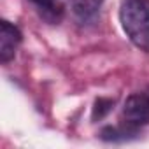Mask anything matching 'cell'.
I'll use <instances>...</instances> for the list:
<instances>
[{"label":"cell","instance_id":"obj_2","mask_svg":"<svg viewBox=\"0 0 149 149\" xmlns=\"http://www.w3.org/2000/svg\"><path fill=\"white\" fill-rule=\"evenodd\" d=\"M123 119L126 125L139 128L149 123V95L133 93L126 98L123 105Z\"/></svg>","mask_w":149,"mask_h":149},{"label":"cell","instance_id":"obj_6","mask_svg":"<svg viewBox=\"0 0 149 149\" xmlns=\"http://www.w3.org/2000/svg\"><path fill=\"white\" fill-rule=\"evenodd\" d=\"M137 133V128L130 126V125H123V126H105L102 132H100V137L104 140H126L130 139V135H135Z\"/></svg>","mask_w":149,"mask_h":149},{"label":"cell","instance_id":"obj_5","mask_svg":"<svg viewBox=\"0 0 149 149\" xmlns=\"http://www.w3.org/2000/svg\"><path fill=\"white\" fill-rule=\"evenodd\" d=\"M104 0H70V7H72V13L79 21L86 23V21H91L100 6H102Z\"/></svg>","mask_w":149,"mask_h":149},{"label":"cell","instance_id":"obj_1","mask_svg":"<svg viewBox=\"0 0 149 149\" xmlns=\"http://www.w3.org/2000/svg\"><path fill=\"white\" fill-rule=\"evenodd\" d=\"M119 23L133 46L149 53V0H121Z\"/></svg>","mask_w":149,"mask_h":149},{"label":"cell","instance_id":"obj_3","mask_svg":"<svg viewBox=\"0 0 149 149\" xmlns=\"http://www.w3.org/2000/svg\"><path fill=\"white\" fill-rule=\"evenodd\" d=\"M23 40V35L19 28L9 21L0 23V61L7 63L14 58L19 44Z\"/></svg>","mask_w":149,"mask_h":149},{"label":"cell","instance_id":"obj_7","mask_svg":"<svg viewBox=\"0 0 149 149\" xmlns=\"http://www.w3.org/2000/svg\"><path fill=\"white\" fill-rule=\"evenodd\" d=\"M112 105H114V100H111V98H98L95 102V107H93V116H91L93 121L102 119L104 116H107L111 112Z\"/></svg>","mask_w":149,"mask_h":149},{"label":"cell","instance_id":"obj_4","mask_svg":"<svg viewBox=\"0 0 149 149\" xmlns=\"http://www.w3.org/2000/svg\"><path fill=\"white\" fill-rule=\"evenodd\" d=\"M33 6V9L39 13V16L47 23H60L63 18V6L60 0H28Z\"/></svg>","mask_w":149,"mask_h":149}]
</instances>
